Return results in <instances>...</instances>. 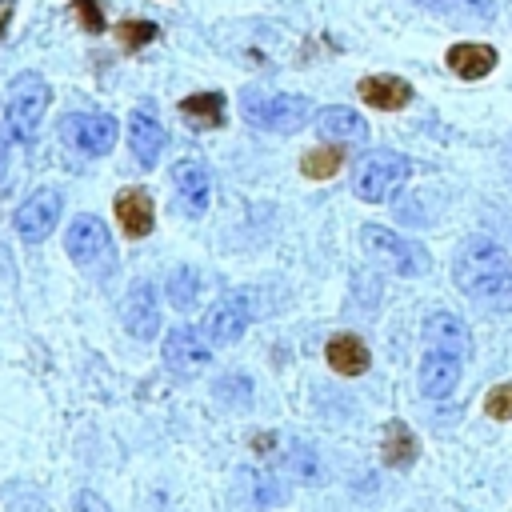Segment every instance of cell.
I'll return each mask as SVG.
<instances>
[{
    "mask_svg": "<svg viewBox=\"0 0 512 512\" xmlns=\"http://www.w3.org/2000/svg\"><path fill=\"white\" fill-rule=\"evenodd\" d=\"M444 60H448V68H452L460 80H484V76L496 68L500 56H496L492 44H476V40H472V44H452Z\"/></svg>",
    "mask_w": 512,
    "mask_h": 512,
    "instance_id": "ac0fdd59",
    "label": "cell"
},
{
    "mask_svg": "<svg viewBox=\"0 0 512 512\" xmlns=\"http://www.w3.org/2000/svg\"><path fill=\"white\" fill-rule=\"evenodd\" d=\"M172 180H176V196H180V204H184L192 216H200V212L208 208V196H212L208 168H204L200 160H180V164L172 168Z\"/></svg>",
    "mask_w": 512,
    "mask_h": 512,
    "instance_id": "2e32d148",
    "label": "cell"
},
{
    "mask_svg": "<svg viewBox=\"0 0 512 512\" xmlns=\"http://www.w3.org/2000/svg\"><path fill=\"white\" fill-rule=\"evenodd\" d=\"M416 456H420L416 432L408 424H400V420H388L384 424V440H380V460L388 468H408V464H416Z\"/></svg>",
    "mask_w": 512,
    "mask_h": 512,
    "instance_id": "44dd1931",
    "label": "cell"
},
{
    "mask_svg": "<svg viewBox=\"0 0 512 512\" xmlns=\"http://www.w3.org/2000/svg\"><path fill=\"white\" fill-rule=\"evenodd\" d=\"M116 40H120L128 52H140L148 40H156V24H152V20H120V24H116Z\"/></svg>",
    "mask_w": 512,
    "mask_h": 512,
    "instance_id": "484cf974",
    "label": "cell"
},
{
    "mask_svg": "<svg viewBox=\"0 0 512 512\" xmlns=\"http://www.w3.org/2000/svg\"><path fill=\"white\" fill-rule=\"evenodd\" d=\"M248 320H252V300L244 292H228V296H220L212 304V312L204 320V336L212 344H236L244 336Z\"/></svg>",
    "mask_w": 512,
    "mask_h": 512,
    "instance_id": "ba28073f",
    "label": "cell"
},
{
    "mask_svg": "<svg viewBox=\"0 0 512 512\" xmlns=\"http://www.w3.org/2000/svg\"><path fill=\"white\" fill-rule=\"evenodd\" d=\"M12 12H16V4H12V0H0V40H4V32H8Z\"/></svg>",
    "mask_w": 512,
    "mask_h": 512,
    "instance_id": "d6a6232c",
    "label": "cell"
},
{
    "mask_svg": "<svg viewBox=\"0 0 512 512\" xmlns=\"http://www.w3.org/2000/svg\"><path fill=\"white\" fill-rule=\"evenodd\" d=\"M456 288L476 300L488 312H512V256L488 240V236H468L456 252L452 264Z\"/></svg>",
    "mask_w": 512,
    "mask_h": 512,
    "instance_id": "6da1fadb",
    "label": "cell"
},
{
    "mask_svg": "<svg viewBox=\"0 0 512 512\" xmlns=\"http://www.w3.org/2000/svg\"><path fill=\"white\" fill-rule=\"evenodd\" d=\"M48 80L36 72H20L8 88V104H4V132L16 140H32V132L40 128L44 112H48Z\"/></svg>",
    "mask_w": 512,
    "mask_h": 512,
    "instance_id": "277c9868",
    "label": "cell"
},
{
    "mask_svg": "<svg viewBox=\"0 0 512 512\" xmlns=\"http://www.w3.org/2000/svg\"><path fill=\"white\" fill-rule=\"evenodd\" d=\"M324 360H328L340 376H360V372H368V348H364V340L352 336V332L332 336V340L324 344Z\"/></svg>",
    "mask_w": 512,
    "mask_h": 512,
    "instance_id": "d6986e66",
    "label": "cell"
},
{
    "mask_svg": "<svg viewBox=\"0 0 512 512\" xmlns=\"http://www.w3.org/2000/svg\"><path fill=\"white\" fill-rule=\"evenodd\" d=\"M360 240H364V252H368L376 264H384L388 272L424 276V272L432 268V256H428L424 244L404 240V236H396V232L384 228V224H364V228H360Z\"/></svg>",
    "mask_w": 512,
    "mask_h": 512,
    "instance_id": "3957f363",
    "label": "cell"
},
{
    "mask_svg": "<svg viewBox=\"0 0 512 512\" xmlns=\"http://www.w3.org/2000/svg\"><path fill=\"white\" fill-rule=\"evenodd\" d=\"M112 208H116V220H120V228H124L128 240H144V236L152 232V224H156L152 196H148L144 188H124Z\"/></svg>",
    "mask_w": 512,
    "mask_h": 512,
    "instance_id": "4fadbf2b",
    "label": "cell"
},
{
    "mask_svg": "<svg viewBox=\"0 0 512 512\" xmlns=\"http://www.w3.org/2000/svg\"><path fill=\"white\" fill-rule=\"evenodd\" d=\"M244 484H248V496H252V504H256V508H264V504H276V500H280V484H276V476H272V472L252 468V472L244 476Z\"/></svg>",
    "mask_w": 512,
    "mask_h": 512,
    "instance_id": "4316f807",
    "label": "cell"
},
{
    "mask_svg": "<svg viewBox=\"0 0 512 512\" xmlns=\"http://www.w3.org/2000/svg\"><path fill=\"white\" fill-rule=\"evenodd\" d=\"M456 384H460V356L432 348V352L420 360V392H424L428 400H444V396H452Z\"/></svg>",
    "mask_w": 512,
    "mask_h": 512,
    "instance_id": "7c38bea8",
    "label": "cell"
},
{
    "mask_svg": "<svg viewBox=\"0 0 512 512\" xmlns=\"http://www.w3.org/2000/svg\"><path fill=\"white\" fill-rule=\"evenodd\" d=\"M60 136L80 156H104L116 144V120L108 112H72L60 124Z\"/></svg>",
    "mask_w": 512,
    "mask_h": 512,
    "instance_id": "8992f818",
    "label": "cell"
},
{
    "mask_svg": "<svg viewBox=\"0 0 512 512\" xmlns=\"http://www.w3.org/2000/svg\"><path fill=\"white\" fill-rule=\"evenodd\" d=\"M360 100L376 112H396L412 100V84L392 76V72H380V76H364L360 80Z\"/></svg>",
    "mask_w": 512,
    "mask_h": 512,
    "instance_id": "5bb4252c",
    "label": "cell"
},
{
    "mask_svg": "<svg viewBox=\"0 0 512 512\" xmlns=\"http://www.w3.org/2000/svg\"><path fill=\"white\" fill-rule=\"evenodd\" d=\"M180 116L192 128H220L224 124V96L220 92H192L180 100Z\"/></svg>",
    "mask_w": 512,
    "mask_h": 512,
    "instance_id": "7402d4cb",
    "label": "cell"
},
{
    "mask_svg": "<svg viewBox=\"0 0 512 512\" xmlns=\"http://www.w3.org/2000/svg\"><path fill=\"white\" fill-rule=\"evenodd\" d=\"M196 292H200V276H196V268H176L172 276H168V300H172V308H192L196 304Z\"/></svg>",
    "mask_w": 512,
    "mask_h": 512,
    "instance_id": "d4e9b609",
    "label": "cell"
},
{
    "mask_svg": "<svg viewBox=\"0 0 512 512\" xmlns=\"http://www.w3.org/2000/svg\"><path fill=\"white\" fill-rule=\"evenodd\" d=\"M292 472H296V476H308V480L320 472V468H316V456H312L308 448H300V444H292Z\"/></svg>",
    "mask_w": 512,
    "mask_h": 512,
    "instance_id": "4dcf8cb0",
    "label": "cell"
},
{
    "mask_svg": "<svg viewBox=\"0 0 512 512\" xmlns=\"http://www.w3.org/2000/svg\"><path fill=\"white\" fill-rule=\"evenodd\" d=\"M240 112H244L248 124H256V128H264V132H296V128H304L312 104H308L304 96H288V92L264 96V92L248 88V92L240 96Z\"/></svg>",
    "mask_w": 512,
    "mask_h": 512,
    "instance_id": "5b68a950",
    "label": "cell"
},
{
    "mask_svg": "<svg viewBox=\"0 0 512 512\" xmlns=\"http://www.w3.org/2000/svg\"><path fill=\"white\" fill-rule=\"evenodd\" d=\"M72 512H112L108 504H104V496H96V492H76V500H72Z\"/></svg>",
    "mask_w": 512,
    "mask_h": 512,
    "instance_id": "1f68e13d",
    "label": "cell"
},
{
    "mask_svg": "<svg viewBox=\"0 0 512 512\" xmlns=\"http://www.w3.org/2000/svg\"><path fill=\"white\" fill-rule=\"evenodd\" d=\"M128 148H132V156L144 168H152L160 160V152H164V128H160V120L152 112H132V120H128Z\"/></svg>",
    "mask_w": 512,
    "mask_h": 512,
    "instance_id": "e0dca14e",
    "label": "cell"
},
{
    "mask_svg": "<svg viewBox=\"0 0 512 512\" xmlns=\"http://www.w3.org/2000/svg\"><path fill=\"white\" fill-rule=\"evenodd\" d=\"M316 132L324 140H336V144H360V140H368V120L344 104H332V108H320Z\"/></svg>",
    "mask_w": 512,
    "mask_h": 512,
    "instance_id": "9a60e30c",
    "label": "cell"
},
{
    "mask_svg": "<svg viewBox=\"0 0 512 512\" xmlns=\"http://www.w3.org/2000/svg\"><path fill=\"white\" fill-rule=\"evenodd\" d=\"M160 352H164V364L172 368V376H196L212 360V340H204L196 328L180 324V328H172L164 336V348Z\"/></svg>",
    "mask_w": 512,
    "mask_h": 512,
    "instance_id": "52a82bcc",
    "label": "cell"
},
{
    "mask_svg": "<svg viewBox=\"0 0 512 512\" xmlns=\"http://www.w3.org/2000/svg\"><path fill=\"white\" fill-rule=\"evenodd\" d=\"M108 248H112V236H108V224L100 216H76L64 232V252L76 264H96L108 256Z\"/></svg>",
    "mask_w": 512,
    "mask_h": 512,
    "instance_id": "30bf717a",
    "label": "cell"
},
{
    "mask_svg": "<svg viewBox=\"0 0 512 512\" xmlns=\"http://www.w3.org/2000/svg\"><path fill=\"white\" fill-rule=\"evenodd\" d=\"M72 8H76V20L84 24V32H92V36H100L108 24H104V12H100V0H72Z\"/></svg>",
    "mask_w": 512,
    "mask_h": 512,
    "instance_id": "f546056e",
    "label": "cell"
},
{
    "mask_svg": "<svg viewBox=\"0 0 512 512\" xmlns=\"http://www.w3.org/2000/svg\"><path fill=\"white\" fill-rule=\"evenodd\" d=\"M416 4L448 20H492L496 16V0H416Z\"/></svg>",
    "mask_w": 512,
    "mask_h": 512,
    "instance_id": "603a6c76",
    "label": "cell"
},
{
    "mask_svg": "<svg viewBox=\"0 0 512 512\" xmlns=\"http://www.w3.org/2000/svg\"><path fill=\"white\" fill-rule=\"evenodd\" d=\"M216 396H220L224 404H248V396H252V384H248V376L232 372V376H224V380L216 384Z\"/></svg>",
    "mask_w": 512,
    "mask_h": 512,
    "instance_id": "83f0119b",
    "label": "cell"
},
{
    "mask_svg": "<svg viewBox=\"0 0 512 512\" xmlns=\"http://www.w3.org/2000/svg\"><path fill=\"white\" fill-rule=\"evenodd\" d=\"M56 220H60V192H56V188H36V192L16 208V232H20L28 244L48 240V232L56 228Z\"/></svg>",
    "mask_w": 512,
    "mask_h": 512,
    "instance_id": "9c48e42d",
    "label": "cell"
},
{
    "mask_svg": "<svg viewBox=\"0 0 512 512\" xmlns=\"http://www.w3.org/2000/svg\"><path fill=\"white\" fill-rule=\"evenodd\" d=\"M484 412L492 420H512V380L508 384H496L488 396H484Z\"/></svg>",
    "mask_w": 512,
    "mask_h": 512,
    "instance_id": "f1b7e54d",
    "label": "cell"
},
{
    "mask_svg": "<svg viewBox=\"0 0 512 512\" xmlns=\"http://www.w3.org/2000/svg\"><path fill=\"white\" fill-rule=\"evenodd\" d=\"M408 172H412L408 156H400L392 148H372L368 156H360V164L352 172V192L360 200H368V204H380L392 192H400V184L408 180Z\"/></svg>",
    "mask_w": 512,
    "mask_h": 512,
    "instance_id": "7a4b0ae2",
    "label": "cell"
},
{
    "mask_svg": "<svg viewBox=\"0 0 512 512\" xmlns=\"http://www.w3.org/2000/svg\"><path fill=\"white\" fill-rule=\"evenodd\" d=\"M340 164H344V152H340V148H332V144H320V148L304 152L300 172H304L308 180H332V176L340 172Z\"/></svg>",
    "mask_w": 512,
    "mask_h": 512,
    "instance_id": "cb8c5ba5",
    "label": "cell"
},
{
    "mask_svg": "<svg viewBox=\"0 0 512 512\" xmlns=\"http://www.w3.org/2000/svg\"><path fill=\"white\" fill-rule=\"evenodd\" d=\"M424 336H428V344L440 348V352H452V356H460V360L468 356V328H464V320H456L452 312L428 316Z\"/></svg>",
    "mask_w": 512,
    "mask_h": 512,
    "instance_id": "ffe728a7",
    "label": "cell"
},
{
    "mask_svg": "<svg viewBox=\"0 0 512 512\" xmlns=\"http://www.w3.org/2000/svg\"><path fill=\"white\" fill-rule=\"evenodd\" d=\"M120 316H124V328L140 340H152L156 328H160V304H156V284L152 280H132V288L124 292V304H120Z\"/></svg>",
    "mask_w": 512,
    "mask_h": 512,
    "instance_id": "8fae6325",
    "label": "cell"
}]
</instances>
